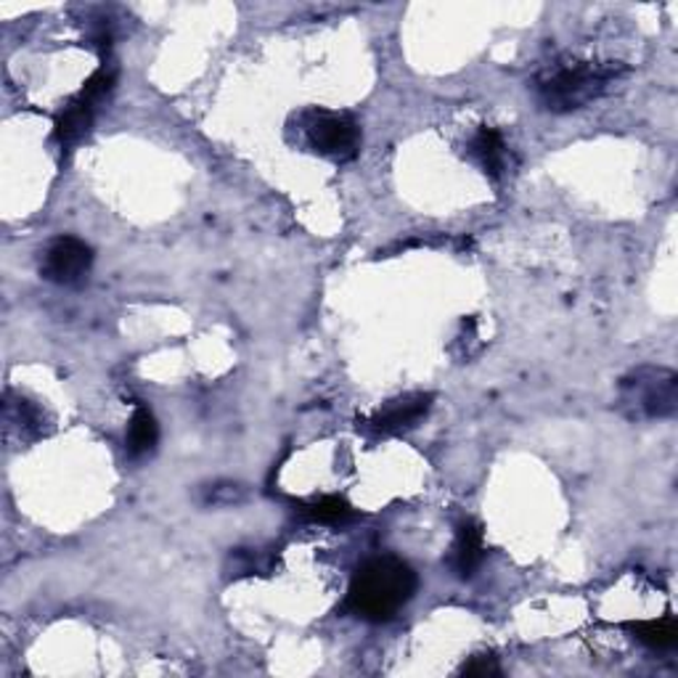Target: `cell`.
Segmentation results:
<instances>
[{
  "label": "cell",
  "instance_id": "5b68a950",
  "mask_svg": "<svg viewBox=\"0 0 678 678\" xmlns=\"http://www.w3.org/2000/svg\"><path fill=\"white\" fill-rule=\"evenodd\" d=\"M94 266V249L77 236H58L43 249L41 273L45 281L62 287H77Z\"/></svg>",
  "mask_w": 678,
  "mask_h": 678
},
{
  "label": "cell",
  "instance_id": "8992f818",
  "mask_svg": "<svg viewBox=\"0 0 678 678\" xmlns=\"http://www.w3.org/2000/svg\"><path fill=\"white\" fill-rule=\"evenodd\" d=\"M432 408V395L427 392H411L403 398H395L390 403H385L377 413H372V419L366 421V427L377 434H395L417 427L421 419L427 417V411Z\"/></svg>",
  "mask_w": 678,
  "mask_h": 678
},
{
  "label": "cell",
  "instance_id": "5bb4252c",
  "mask_svg": "<svg viewBox=\"0 0 678 678\" xmlns=\"http://www.w3.org/2000/svg\"><path fill=\"white\" fill-rule=\"evenodd\" d=\"M6 421L9 424H17L22 432H32V434H41V421L43 413L37 411L35 406L30 403V400L19 398L17 403H6Z\"/></svg>",
  "mask_w": 678,
  "mask_h": 678
},
{
  "label": "cell",
  "instance_id": "9c48e42d",
  "mask_svg": "<svg viewBox=\"0 0 678 678\" xmlns=\"http://www.w3.org/2000/svg\"><path fill=\"white\" fill-rule=\"evenodd\" d=\"M94 104H88L85 98L75 96L72 101L56 115V125H54V138L58 143H62L64 149L75 147V143H80L85 133L90 130V125H94Z\"/></svg>",
  "mask_w": 678,
  "mask_h": 678
},
{
  "label": "cell",
  "instance_id": "6da1fadb",
  "mask_svg": "<svg viewBox=\"0 0 678 678\" xmlns=\"http://www.w3.org/2000/svg\"><path fill=\"white\" fill-rule=\"evenodd\" d=\"M417 572L398 557H374L355 570L342 610L366 623H387L411 602Z\"/></svg>",
  "mask_w": 678,
  "mask_h": 678
},
{
  "label": "cell",
  "instance_id": "4fadbf2b",
  "mask_svg": "<svg viewBox=\"0 0 678 678\" xmlns=\"http://www.w3.org/2000/svg\"><path fill=\"white\" fill-rule=\"evenodd\" d=\"M117 83V69L111 67V64H104L101 69L94 72V75L88 77L83 85V90L77 96L85 98L88 104H94V107H98V104L104 101L111 94V88H115Z\"/></svg>",
  "mask_w": 678,
  "mask_h": 678
},
{
  "label": "cell",
  "instance_id": "30bf717a",
  "mask_svg": "<svg viewBox=\"0 0 678 678\" xmlns=\"http://www.w3.org/2000/svg\"><path fill=\"white\" fill-rule=\"evenodd\" d=\"M157 440H160V424H157L154 413H151L147 406H138L133 417H130L128 434H125L128 453L133 459L147 456V453L154 451Z\"/></svg>",
  "mask_w": 678,
  "mask_h": 678
},
{
  "label": "cell",
  "instance_id": "52a82bcc",
  "mask_svg": "<svg viewBox=\"0 0 678 678\" xmlns=\"http://www.w3.org/2000/svg\"><path fill=\"white\" fill-rule=\"evenodd\" d=\"M483 557H485L483 528H480L477 523H472V519H464V523L456 528V541H453L448 564H451V570L456 572L459 578H472L480 564H483Z\"/></svg>",
  "mask_w": 678,
  "mask_h": 678
},
{
  "label": "cell",
  "instance_id": "9a60e30c",
  "mask_svg": "<svg viewBox=\"0 0 678 678\" xmlns=\"http://www.w3.org/2000/svg\"><path fill=\"white\" fill-rule=\"evenodd\" d=\"M502 665L493 655H475L462 665V676H502Z\"/></svg>",
  "mask_w": 678,
  "mask_h": 678
},
{
  "label": "cell",
  "instance_id": "7c38bea8",
  "mask_svg": "<svg viewBox=\"0 0 678 678\" xmlns=\"http://www.w3.org/2000/svg\"><path fill=\"white\" fill-rule=\"evenodd\" d=\"M302 515H308L313 523H324V525H342L347 519L355 517L353 506L340 496H324L315 498L311 504H302Z\"/></svg>",
  "mask_w": 678,
  "mask_h": 678
},
{
  "label": "cell",
  "instance_id": "3957f363",
  "mask_svg": "<svg viewBox=\"0 0 678 678\" xmlns=\"http://www.w3.org/2000/svg\"><path fill=\"white\" fill-rule=\"evenodd\" d=\"M289 130H298V141L302 147L337 164L353 162L360 154V143H364L360 125L345 111L308 109L298 115V128Z\"/></svg>",
  "mask_w": 678,
  "mask_h": 678
},
{
  "label": "cell",
  "instance_id": "8fae6325",
  "mask_svg": "<svg viewBox=\"0 0 678 678\" xmlns=\"http://www.w3.org/2000/svg\"><path fill=\"white\" fill-rule=\"evenodd\" d=\"M628 631L642 644L652 649H670L678 644V623L676 617H660V621H638L628 623Z\"/></svg>",
  "mask_w": 678,
  "mask_h": 678
},
{
  "label": "cell",
  "instance_id": "ba28073f",
  "mask_svg": "<svg viewBox=\"0 0 678 678\" xmlns=\"http://www.w3.org/2000/svg\"><path fill=\"white\" fill-rule=\"evenodd\" d=\"M466 154H470V160L477 162L480 170L493 177V181H498V177L506 173V164H509V151H506L504 138L493 128H480L477 133L472 136Z\"/></svg>",
  "mask_w": 678,
  "mask_h": 678
},
{
  "label": "cell",
  "instance_id": "7a4b0ae2",
  "mask_svg": "<svg viewBox=\"0 0 678 678\" xmlns=\"http://www.w3.org/2000/svg\"><path fill=\"white\" fill-rule=\"evenodd\" d=\"M623 75L625 67L617 62H557L536 77L532 90L544 109L564 115L602 98Z\"/></svg>",
  "mask_w": 678,
  "mask_h": 678
},
{
  "label": "cell",
  "instance_id": "277c9868",
  "mask_svg": "<svg viewBox=\"0 0 678 678\" xmlns=\"http://www.w3.org/2000/svg\"><path fill=\"white\" fill-rule=\"evenodd\" d=\"M678 381L674 372L665 368H638L621 385V403L631 408L634 417L663 419L676 411Z\"/></svg>",
  "mask_w": 678,
  "mask_h": 678
}]
</instances>
